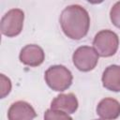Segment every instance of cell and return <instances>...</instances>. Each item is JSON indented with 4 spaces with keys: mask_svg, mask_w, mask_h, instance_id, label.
Listing matches in <instances>:
<instances>
[{
    "mask_svg": "<svg viewBox=\"0 0 120 120\" xmlns=\"http://www.w3.org/2000/svg\"><path fill=\"white\" fill-rule=\"evenodd\" d=\"M44 52L43 50L35 44L26 45L23 47L20 52V60L24 65L30 67H38L44 61Z\"/></svg>",
    "mask_w": 120,
    "mask_h": 120,
    "instance_id": "obj_6",
    "label": "cell"
},
{
    "mask_svg": "<svg viewBox=\"0 0 120 120\" xmlns=\"http://www.w3.org/2000/svg\"><path fill=\"white\" fill-rule=\"evenodd\" d=\"M73 64L81 71H90L98 64V54L89 46H82L78 48L72 56Z\"/></svg>",
    "mask_w": 120,
    "mask_h": 120,
    "instance_id": "obj_5",
    "label": "cell"
},
{
    "mask_svg": "<svg viewBox=\"0 0 120 120\" xmlns=\"http://www.w3.org/2000/svg\"><path fill=\"white\" fill-rule=\"evenodd\" d=\"M24 14L19 8L8 10L2 18L0 23L1 33L7 37H15L19 35L22 29Z\"/></svg>",
    "mask_w": 120,
    "mask_h": 120,
    "instance_id": "obj_4",
    "label": "cell"
},
{
    "mask_svg": "<svg viewBox=\"0 0 120 120\" xmlns=\"http://www.w3.org/2000/svg\"><path fill=\"white\" fill-rule=\"evenodd\" d=\"M52 110L61 111L68 113H73L78 108V100L74 94H61L57 96L51 104Z\"/></svg>",
    "mask_w": 120,
    "mask_h": 120,
    "instance_id": "obj_9",
    "label": "cell"
},
{
    "mask_svg": "<svg viewBox=\"0 0 120 120\" xmlns=\"http://www.w3.org/2000/svg\"><path fill=\"white\" fill-rule=\"evenodd\" d=\"M37 113L33 107L25 101L13 103L8 112V120H33Z\"/></svg>",
    "mask_w": 120,
    "mask_h": 120,
    "instance_id": "obj_7",
    "label": "cell"
},
{
    "mask_svg": "<svg viewBox=\"0 0 120 120\" xmlns=\"http://www.w3.org/2000/svg\"><path fill=\"white\" fill-rule=\"evenodd\" d=\"M45 81L52 90L65 91L72 82V75L64 66H52L46 70Z\"/></svg>",
    "mask_w": 120,
    "mask_h": 120,
    "instance_id": "obj_2",
    "label": "cell"
},
{
    "mask_svg": "<svg viewBox=\"0 0 120 120\" xmlns=\"http://www.w3.org/2000/svg\"><path fill=\"white\" fill-rule=\"evenodd\" d=\"M59 21L65 35L76 40L86 36L90 25L88 12L79 5L67 7L62 11Z\"/></svg>",
    "mask_w": 120,
    "mask_h": 120,
    "instance_id": "obj_1",
    "label": "cell"
},
{
    "mask_svg": "<svg viewBox=\"0 0 120 120\" xmlns=\"http://www.w3.org/2000/svg\"><path fill=\"white\" fill-rule=\"evenodd\" d=\"M110 18L113 25H115L117 28H120V1L116 2L111 8Z\"/></svg>",
    "mask_w": 120,
    "mask_h": 120,
    "instance_id": "obj_13",
    "label": "cell"
},
{
    "mask_svg": "<svg viewBox=\"0 0 120 120\" xmlns=\"http://www.w3.org/2000/svg\"><path fill=\"white\" fill-rule=\"evenodd\" d=\"M97 113L104 120H114L120 115V103L116 99L106 98L98 103Z\"/></svg>",
    "mask_w": 120,
    "mask_h": 120,
    "instance_id": "obj_8",
    "label": "cell"
},
{
    "mask_svg": "<svg viewBox=\"0 0 120 120\" xmlns=\"http://www.w3.org/2000/svg\"><path fill=\"white\" fill-rule=\"evenodd\" d=\"M98 120H101V119H98Z\"/></svg>",
    "mask_w": 120,
    "mask_h": 120,
    "instance_id": "obj_14",
    "label": "cell"
},
{
    "mask_svg": "<svg viewBox=\"0 0 120 120\" xmlns=\"http://www.w3.org/2000/svg\"><path fill=\"white\" fill-rule=\"evenodd\" d=\"M11 89V82L8 78H7L4 74L0 75V96L1 98H4Z\"/></svg>",
    "mask_w": 120,
    "mask_h": 120,
    "instance_id": "obj_12",
    "label": "cell"
},
{
    "mask_svg": "<svg viewBox=\"0 0 120 120\" xmlns=\"http://www.w3.org/2000/svg\"><path fill=\"white\" fill-rule=\"evenodd\" d=\"M44 120H72V118L64 112L50 109L45 112Z\"/></svg>",
    "mask_w": 120,
    "mask_h": 120,
    "instance_id": "obj_11",
    "label": "cell"
},
{
    "mask_svg": "<svg viewBox=\"0 0 120 120\" xmlns=\"http://www.w3.org/2000/svg\"><path fill=\"white\" fill-rule=\"evenodd\" d=\"M102 83L105 88L113 92L120 91V66H109L103 72Z\"/></svg>",
    "mask_w": 120,
    "mask_h": 120,
    "instance_id": "obj_10",
    "label": "cell"
},
{
    "mask_svg": "<svg viewBox=\"0 0 120 120\" xmlns=\"http://www.w3.org/2000/svg\"><path fill=\"white\" fill-rule=\"evenodd\" d=\"M119 39L117 35L111 30H102L98 32L93 41L95 51L102 57L113 55L118 49Z\"/></svg>",
    "mask_w": 120,
    "mask_h": 120,
    "instance_id": "obj_3",
    "label": "cell"
}]
</instances>
